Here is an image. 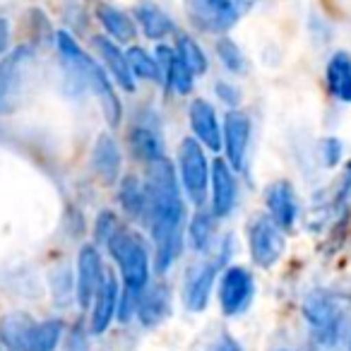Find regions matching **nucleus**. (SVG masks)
<instances>
[{
    "mask_svg": "<svg viewBox=\"0 0 351 351\" xmlns=\"http://www.w3.org/2000/svg\"><path fill=\"white\" fill-rule=\"evenodd\" d=\"M32 68H34L32 46H17L12 53L0 60V116H10L17 111L29 82Z\"/></svg>",
    "mask_w": 351,
    "mask_h": 351,
    "instance_id": "obj_5",
    "label": "nucleus"
},
{
    "mask_svg": "<svg viewBox=\"0 0 351 351\" xmlns=\"http://www.w3.org/2000/svg\"><path fill=\"white\" fill-rule=\"evenodd\" d=\"M135 17L140 22V29L147 39H161V36L171 34L173 32V22L171 17L161 10L159 5H154L152 0H142L135 5Z\"/></svg>",
    "mask_w": 351,
    "mask_h": 351,
    "instance_id": "obj_21",
    "label": "nucleus"
},
{
    "mask_svg": "<svg viewBox=\"0 0 351 351\" xmlns=\"http://www.w3.org/2000/svg\"><path fill=\"white\" fill-rule=\"evenodd\" d=\"M191 25L205 34H226L239 20V8L234 0H183Z\"/></svg>",
    "mask_w": 351,
    "mask_h": 351,
    "instance_id": "obj_8",
    "label": "nucleus"
},
{
    "mask_svg": "<svg viewBox=\"0 0 351 351\" xmlns=\"http://www.w3.org/2000/svg\"><path fill=\"white\" fill-rule=\"evenodd\" d=\"M128 142H130L132 154L140 161H147V164H154L156 159L164 156V145H161L159 132L149 125H135L130 130Z\"/></svg>",
    "mask_w": 351,
    "mask_h": 351,
    "instance_id": "obj_22",
    "label": "nucleus"
},
{
    "mask_svg": "<svg viewBox=\"0 0 351 351\" xmlns=\"http://www.w3.org/2000/svg\"><path fill=\"white\" fill-rule=\"evenodd\" d=\"M188 118H191V128L197 140L205 147H210L212 152H219L224 137H221L215 106L210 101H205V99H195L191 104V108H188Z\"/></svg>",
    "mask_w": 351,
    "mask_h": 351,
    "instance_id": "obj_14",
    "label": "nucleus"
},
{
    "mask_svg": "<svg viewBox=\"0 0 351 351\" xmlns=\"http://www.w3.org/2000/svg\"><path fill=\"white\" fill-rule=\"evenodd\" d=\"M339 202L346 212H351V164L346 166L344 176H341V186H339Z\"/></svg>",
    "mask_w": 351,
    "mask_h": 351,
    "instance_id": "obj_34",
    "label": "nucleus"
},
{
    "mask_svg": "<svg viewBox=\"0 0 351 351\" xmlns=\"http://www.w3.org/2000/svg\"><path fill=\"white\" fill-rule=\"evenodd\" d=\"M92 169L99 176V181L111 186L118 181V173H121V154H118V147L113 142V137L108 132H101L94 142L92 152Z\"/></svg>",
    "mask_w": 351,
    "mask_h": 351,
    "instance_id": "obj_16",
    "label": "nucleus"
},
{
    "mask_svg": "<svg viewBox=\"0 0 351 351\" xmlns=\"http://www.w3.org/2000/svg\"><path fill=\"white\" fill-rule=\"evenodd\" d=\"M178 166L186 193L197 207L205 205L207 191H210V166H207L205 152L195 137H186L178 149Z\"/></svg>",
    "mask_w": 351,
    "mask_h": 351,
    "instance_id": "obj_7",
    "label": "nucleus"
},
{
    "mask_svg": "<svg viewBox=\"0 0 351 351\" xmlns=\"http://www.w3.org/2000/svg\"><path fill=\"white\" fill-rule=\"evenodd\" d=\"M255 293V282L253 274L248 272L245 267H229L224 274H221V284H219V303L224 315L234 317L241 315L245 308L250 306Z\"/></svg>",
    "mask_w": 351,
    "mask_h": 351,
    "instance_id": "obj_10",
    "label": "nucleus"
},
{
    "mask_svg": "<svg viewBox=\"0 0 351 351\" xmlns=\"http://www.w3.org/2000/svg\"><path fill=\"white\" fill-rule=\"evenodd\" d=\"M176 56L181 58V63L191 70L193 77L207 73V56L200 49V44H195V39L188 34H178L176 39Z\"/></svg>",
    "mask_w": 351,
    "mask_h": 351,
    "instance_id": "obj_27",
    "label": "nucleus"
},
{
    "mask_svg": "<svg viewBox=\"0 0 351 351\" xmlns=\"http://www.w3.org/2000/svg\"><path fill=\"white\" fill-rule=\"evenodd\" d=\"M250 258L258 267H272L284 253V234L269 217H258L248 231Z\"/></svg>",
    "mask_w": 351,
    "mask_h": 351,
    "instance_id": "obj_9",
    "label": "nucleus"
},
{
    "mask_svg": "<svg viewBox=\"0 0 351 351\" xmlns=\"http://www.w3.org/2000/svg\"><path fill=\"white\" fill-rule=\"evenodd\" d=\"M217 53H219V60L224 63V68L229 70V73H236V75L243 73V68H245L243 53H241V49L231 39L221 36V39L217 41Z\"/></svg>",
    "mask_w": 351,
    "mask_h": 351,
    "instance_id": "obj_30",
    "label": "nucleus"
},
{
    "mask_svg": "<svg viewBox=\"0 0 351 351\" xmlns=\"http://www.w3.org/2000/svg\"><path fill=\"white\" fill-rule=\"evenodd\" d=\"M116 229H118V221L111 212H104V215L97 219V239L101 241V243H108L111 236L116 234Z\"/></svg>",
    "mask_w": 351,
    "mask_h": 351,
    "instance_id": "obj_33",
    "label": "nucleus"
},
{
    "mask_svg": "<svg viewBox=\"0 0 351 351\" xmlns=\"http://www.w3.org/2000/svg\"><path fill=\"white\" fill-rule=\"evenodd\" d=\"M349 351H351V341H349Z\"/></svg>",
    "mask_w": 351,
    "mask_h": 351,
    "instance_id": "obj_38",
    "label": "nucleus"
},
{
    "mask_svg": "<svg viewBox=\"0 0 351 351\" xmlns=\"http://www.w3.org/2000/svg\"><path fill=\"white\" fill-rule=\"evenodd\" d=\"M97 17H99V22L104 25V29H106L108 34L118 41V44L135 39V25H132V20L123 10L108 5V3H99V5H97Z\"/></svg>",
    "mask_w": 351,
    "mask_h": 351,
    "instance_id": "obj_25",
    "label": "nucleus"
},
{
    "mask_svg": "<svg viewBox=\"0 0 351 351\" xmlns=\"http://www.w3.org/2000/svg\"><path fill=\"white\" fill-rule=\"evenodd\" d=\"M231 253V239H224L215 255H212L207 263H202L200 267H195L191 272L186 282V291H183V303H186L188 311L193 313H200L207 308L212 296V287H215V279L217 274L221 272V267L226 265Z\"/></svg>",
    "mask_w": 351,
    "mask_h": 351,
    "instance_id": "obj_6",
    "label": "nucleus"
},
{
    "mask_svg": "<svg viewBox=\"0 0 351 351\" xmlns=\"http://www.w3.org/2000/svg\"><path fill=\"white\" fill-rule=\"evenodd\" d=\"M169 313H171V291L166 287H161V284L142 293L140 303H137V317L147 327L159 325L161 320H166Z\"/></svg>",
    "mask_w": 351,
    "mask_h": 351,
    "instance_id": "obj_20",
    "label": "nucleus"
},
{
    "mask_svg": "<svg viewBox=\"0 0 351 351\" xmlns=\"http://www.w3.org/2000/svg\"><path fill=\"white\" fill-rule=\"evenodd\" d=\"M224 147L229 164L234 171H243L245 154H248V142H250V118L243 111H229L224 118Z\"/></svg>",
    "mask_w": 351,
    "mask_h": 351,
    "instance_id": "obj_12",
    "label": "nucleus"
},
{
    "mask_svg": "<svg viewBox=\"0 0 351 351\" xmlns=\"http://www.w3.org/2000/svg\"><path fill=\"white\" fill-rule=\"evenodd\" d=\"M212 217L207 212H197L191 221V229H188V239H191V245L195 250H207L212 243Z\"/></svg>",
    "mask_w": 351,
    "mask_h": 351,
    "instance_id": "obj_29",
    "label": "nucleus"
},
{
    "mask_svg": "<svg viewBox=\"0 0 351 351\" xmlns=\"http://www.w3.org/2000/svg\"><path fill=\"white\" fill-rule=\"evenodd\" d=\"M265 202H267L269 210V219L279 226L282 231L293 229L298 217V205H296V195H293V188L289 181H274L267 186L265 193Z\"/></svg>",
    "mask_w": 351,
    "mask_h": 351,
    "instance_id": "obj_13",
    "label": "nucleus"
},
{
    "mask_svg": "<svg viewBox=\"0 0 351 351\" xmlns=\"http://www.w3.org/2000/svg\"><path fill=\"white\" fill-rule=\"evenodd\" d=\"M118 202L132 217V219H147L149 200H147V188L137 181L135 176H125L118 188Z\"/></svg>",
    "mask_w": 351,
    "mask_h": 351,
    "instance_id": "obj_23",
    "label": "nucleus"
},
{
    "mask_svg": "<svg viewBox=\"0 0 351 351\" xmlns=\"http://www.w3.org/2000/svg\"><path fill=\"white\" fill-rule=\"evenodd\" d=\"M210 186H212V212L215 217H226L234 210L236 202V181L231 173V166L221 159H215L210 169Z\"/></svg>",
    "mask_w": 351,
    "mask_h": 351,
    "instance_id": "obj_15",
    "label": "nucleus"
},
{
    "mask_svg": "<svg viewBox=\"0 0 351 351\" xmlns=\"http://www.w3.org/2000/svg\"><path fill=\"white\" fill-rule=\"evenodd\" d=\"M60 335H63V322L60 320L36 322L29 332L25 351H53L60 341Z\"/></svg>",
    "mask_w": 351,
    "mask_h": 351,
    "instance_id": "obj_26",
    "label": "nucleus"
},
{
    "mask_svg": "<svg viewBox=\"0 0 351 351\" xmlns=\"http://www.w3.org/2000/svg\"><path fill=\"white\" fill-rule=\"evenodd\" d=\"M325 80L332 97L344 104L351 101V56L346 51H339V53H335L330 58Z\"/></svg>",
    "mask_w": 351,
    "mask_h": 351,
    "instance_id": "obj_19",
    "label": "nucleus"
},
{
    "mask_svg": "<svg viewBox=\"0 0 351 351\" xmlns=\"http://www.w3.org/2000/svg\"><path fill=\"white\" fill-rule=\"evenodd\" d=\"M8 39H10V27H8V22H5V20H0V56L5 53Z\"/></svg>",
    "mask_w": 351,
    "mask_h": 351,
    "instance_id": "obj_37",
    "label": "nucleus"
},
{
    "mask_svg": "<svg viewBox=\"0 0 351 351\" xmlns=\"http://www.w3.org/2000/svg\"><path fill=\"white\" fill-rule=\"evenodd\" d=\"M341 156V142L337 137H325L320 142V159L325 166H335Z\"/></svg>",
    "mask_w": 351,
    "mask_h": 351,
    "instance_id": "obj_32",
    "label": "nucleus"
},
{
    "mask_svg": "<svg viewBox=\"0 0 351 351\" xmlns=\"http://www.w3.org/2000/svg\"><path fill=\"white\" fill-rule=\"evenodd\" d=\"M217 92H219V97L224 99L229 106H236V104L241 101V97H239V92H236L234 87H229V84H224V82H219L217 84Z\"/></svg>",
    "mask_w": 351,
    "mask_h": 351,
    "instance_id": "obj_35",
    "label": "nucleus"
},
{
    "mask_svg": "<svg viewBox=\"0 0 351 351\" xmlns=\"http://www.w3.org/2000/svg\"><path fill=\"white\" fill-rule=\"evenodd\" d=\"M303 317L313 330V337L322 344H335L344 337L346 311L344 303L327 291H313L303 301Z\"/></svg>",
    "mask_w": 351,
    "mask_h": 351,
    "instance_id": "obj_4",
    "label": "nucleus"
},
{
    "mask_svg": "<svg viewBox=\"0 0 351 351\" xmlns=\"http://www.w3.org/2000/svg\"><path fill=\"white\" fill-rule=\"evenodd\" d=\"M149 178H147V219H149L152 241L156 250V269L166 272L176 258L181 255L183 243V219L186 207L176 183V171L166 156L149 164Z\"/></svg>",
    "mask_w": 351,
    "mask_h": 351,
    "instance_id": "obj_1",
    "label": "nucleus"
},
{
    "mask_svg": "<svg viewBox=\"0 0 351 351\" xmlns=\"http://www.w3.org/2000/svg\"><path fill=\"white\" fill-rule=\"evenodd\" d=\"M128 65H130L135 80H159V70H156V60L154 56H149L142 49H130L128 51Z\"/></svg>",
    "mask_w": 351,
    "mask_h": 351,
    "instance_id": "obj_28",
    "label": "nucleus"
},
{
    "mask_svg": "<svg viewBox=\"0 0 351 351\" xmlns=\"http://www.w3.org/2000/svg\"><path fill=\"white\" fill-rule=\"evenodd\" d=\"M106 245L111 250L113 260L118 263V267H121L123 277V296L118 301V315H121V320H128L130 313H137V303H140L142 293L147 291L149 253H147V245L140 236L128 229H121V226Z\"/></svg>",
    "mask_w": 351,
    "mask_h": 351,
    "instance_id": "obj_2",
    "label": "nucleus"
},
{
    "mask_svg": "<svg viewBox=\"0 0 351 351\" xmlns=\"http://www.w3.org/2000/svg\"><path fill=\"white\" fill-rule=\"evenodd\" d=\"M0 351H3V349H0Z\"/></svg>",
    "mask_w": 351,
    "mask_h": 351,
    "instance_id": "obj_39",
    "label": "nucleus"
},
{
    "mask_svg": "<svg viewBox=\"0 0 351 351\" xmlns=\"http://www.w3.org/2000/svg\"><path fill=\"white\" fill-rule=\"evenodd\" d=\"M94 46H97L99 56H101V60L106 63V68L111 70V75L116 77V82L121 84L123 89L132 92V89H135V75H132L130 65H128V56L118 49L116 41H111L108 36H97Z\"/></svg>",
    "mask_w": 351,
    "mask_h": 351,
    "instance_id": "obj_17",
    "label": "nucleus"
},
{
    "mask_svg": "<svg viewBox=\"0 0 351 351\" xmlns=\"http://www.w3.org/2000/svg\"><path fill=\"white\" fill-rule=\"evenodd\" d=\"M34 325L36 322L29 315H25V313H12V315H8L5 320L0 322V341L10 351H25L29 332Z\"/></svg>",
    "mask_w": 351,
    "mask_h": 351,
    "instance_id": "obj_24",
    "label": "nucleus"
},
{
    "mask_svg": "<svg viewBox=\"0 0 351 351\" xmlns=\"http://www.w3.org/2000/svg\"><path fill=\"white\" fill-rule=\"evenodd\" d=\"M56 44H58L63 63L68 65V68L73 70L75 77L82 80V82L94 92V97L99 99L108 128L121 125L123 106H121V99H118V94H116V87H113L111 80H108V75L99 68V63L92 58V56H87L82 49H80L77 41H75L68 32H60Z\"/></svg>",
    "mask_w": 351,
    "mask_h": 351,
    "instance_id": "obj_3",
    "label": "nucleus"
},
{
    "mask_svg": "<svg viewBox=\"0 0 351 351\" xmlns=\"http://www.w3.org/2000/svg\"><path fill=\"white\" fill-rule=\"evenodd\" d=\"M118 284L116 279L108 274L104 277L101 289L97 291V298H94V311H92V332L94 335H101V332L108 330L111 320L116 317L118 311Z\"/></svg>",
    "mask_w": 351,
    "mask_h": 351,
    "instance_id": "obj_18",
    "label": "nucleus"
},
{
    "mask_svg": "<svg viewBox=\"0 0 351 351\" xmlns=\"http://www.w3.org/2000/svg\"><path fill=\"white\" fill-rule=\"evenodd\" d=\"M104 284V265L101 255L94 245H84L77 255V284H75V296L80 308H89L97 298V291Z\"/></svg>",
    "mask_w": 351,
    "mask_h": 351,
    "instance_id": "obj_11",
    "label": "nucleus"
},
{
    "mask_svg": "<svg viewBox=\"0 0 351 351\" xmlns=\"http://www.w3.org/2000/svg\"><path fill=\"white\" fill-rule=\"evenodd\" d=\"M166 87L173 89V92H178V94H191V89H193V75H191V70L181 63V58H178V56H176L173 65H171L169 82H166Z\"/></svg>",
    "mask_w": 351,
    "mask_h": 351,
    "instance_id": "obj_31",
    "label": "nucleus"
},
{
    "mask_svg": "<svg viewBox=\"0 0 351 351\" xmlns=\"http://www.w3.org/2000/svg\"><path fill=\"white\" fill-rule=\"evenodd\" d=\"M212 351H241V346L236 339H231L229 335H224V337H219V341H217Z\"/></svg>",
    "mask_w": 351,
    "mask_h": 351,
    "instance_id": "obj_36",
    "label": "nucleus"
}]
</instances>
